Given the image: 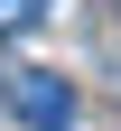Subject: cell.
<instances>
[{
  "label": "cell",
  "mask_w": 121,
  "mask_h": 131,
  "mask_svg": "<svg viewBox=\"0 0 121 131\" xmlns=\"http://www.w3.org/2000/svg\"><path fill=\"white\" fill-rule=\"evenodd\" d=\"M9 112H19L28 131H65L75 122V84L47 75V66H19V75H9Z\"/></svg>",
  "instance_id": "cell-1"
},
{
  "label": "cell",
  "mask_w": 121,
  "mask_h": 131,
  "mask_svg": "<svg viewBox=\"0 0 121 131\" xmlns=\"http://www.w3.org/2000/svg\"><path fill=\"white\" fill-rule=\"evenodd\" d=\"M56 0H0V38H19V28H37Z\"/></svg>",
  "instance_id": "cell-2"
}]
</instances>
